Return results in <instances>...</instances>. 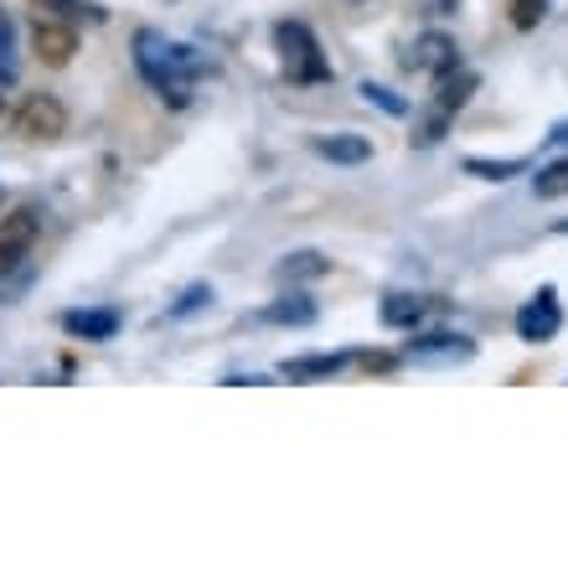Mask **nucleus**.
<instances>
[{"label": "nucleus", "mask_w": 568, "mask_h": 568, "mask_svg": "<svg viewBox=\"0 0 568 568\" xmlns=\"http://www.w3.org/2000/svg\"><path fill=\"white\" fill-rule=\"evenodd\" d=\"M135 68H140V78H145L150 89L161 93L171 109H186V104H192L196 73H202L196 47H181V42H171L165 31L140 27L135 31Z\"/></svg>", "instance_id": "1"}, {"label": "nucleus", "mask_w": 568, "mask_h": 568, "mask_svg": "<svg viewBox=\"0 0 568 568\" xmlns=\"http://www.w3.org/2000/svg\"><path fill=\"white\" fill-rule=\"evenodd\" d=\"M274 47H280V68L290 83H300V89L305 83H331V62L305 21H280L274 27Z\"/></svg>", "instance_id": "2"}, {"label": "nucleus", "mask_w": 568, "mask_h": 568, "mask_svg": "<svg viewBox=\"0 0 568 568\" xmlns=\"http://www.w3.org/2000/svg\"><path fill=\"white\" fill-rule=\"evenodd\" d=\"M11 130H16L21 140H58L62 130H68V109H62L52 93H31L27 104L16 109Z\"/></svg>", "instance_id": "3"}, {"label": "nucleus", "mask_w": 568, "mask_h": 568, "mask_svg": "<svg viewBox=\"0 0 568 568\" xmlns=\"http://www.w3.org/2000/svg\"><path fill=\"white\" fill-rule=\"evenodd\" d=\"M404 357L414 362V367H455V362L476 357V342H470V336H455V331H434V336L408 342Z\"/></svg>", "instance_id": "4"}, {"label": "nucleus", "mask_w": 568, "mask_h": 568, "mask_svg": "<svg viewBox=\"0 0 568 568\" xmlns=\"http://www.w3.org/2000/svg\"><path fill=\"white\" fill-rule=\"evenodd\" d=\"M37 227H42L37 207H16V212H6V217H0V274H11L16 264L31 254Z\"/></svg>", "instance_id": "5"}, {"label": "nucleus", "mask_w": 568, "mask_h": 568, "mask_svg": "<svg viewBox=\"0 0 568 568\" xmlns=\"http://www.w3.org/2000/svg\"><path fill=\"white\" fill-rule=\"evenodd\" d=\"M558 331H564V305H558L554 290H538V295L517 311V336L538 346V342H554Z\"/></svg>", "instance_id": "6"}, {"label": "nucleus", "mask_w": 568, "mask_h": 568, "mask_svg": "<svg viewBox=\"0 0 568 568\" xmlns=\"http://www.w3.org/2000/svg\"><path fill=\"white\" fill-rule=\"evenodd\" d=\"M31 52L47 62V68H68L78 52V31L73 21H52V16H37L31 21Z\"/></svg>", "instance_id": "7"}, {"label": "nucleus", "mask_w": 568, "mask_h": 568, "mask_svg": "<svg viewBox=\"0 0 568 568\" xmlns=\"http://www.w3.org/2000/svg\"><path fill=\"white\" fill-rule=\"evenodd\" d=\"M408 68L414 73H429V78H445V73H455L460 68V47L449 42V37H419L414 42V52H408Z\"/></svg>", "instance_id": "8"}, {"label": "nucleus", "mask_w": 568, "mask_h": 568, "mask_svg": "<svg viewBox=\"0 0 568 568\" xmlns=\"http://www.w3.org/2000/svg\"><path fill=\"white\" fill-rule=\"evenodd\" d=\"M62 331L78 336V342H109L120 331V311H68L62 315Z\"/></svg>", "instance_id": "9"}, {"label": "nucleus", "mask_w": 568, "mask_h": 568, "mask_svg": "<svg viewBox=\"0 0 568 568\" xmlns=\"http://www.w3.org/2000/svg\"><path fill=\"white\" fill-rule=\"evenodd\" d=\"M311 150H315V155H326V161H336V165L373 161V140H367V135H315Z\"/></svg>", "instance_id": "10"}, {"label": "nucleus", "mask_w": 568, "mask_h": 568, "mask_svg": "<svg viewBox=\"0 0 568 568\" xmlns=\"http://www.w3.org/2000/svg\"><path fill=\"white\" fill-rule=\"evenodd\" d=\"M346 367L342 352H315V357H290L280 367V377H290V383H315V377H336Z\"/></svg>", "instance_id": "11"}, {"label": "nucleus", "mask_w": 568, "mask_h": 568, "mask_svg": "<svg viewBox=\"0 0 568 568\" xmlns=\"http://www.w3.org/2000/svg\"><path fill=\"white\" fill-rule=\"evenodd\" d=\"M424 311H429V305H424L419 295H388L377 315H383V326L388 331H414L424 321Z\"/></svg>", "instance_id": "12"}, {"label": "nucleus", "mask_w": 568, "mask_h": 568, "mask_svg": "<svg viewBox=\"0 0 568 568\" xmlns=\"http://www.w3.org/2000/svg\"><path fill=\"white\" fill-rule=\"evenodd\" d=\"M264 321H270V326H311L315 300L311 295H280L270 311H264Z\"/></svg>", "instance_id": "13"}, {"label": "nucleus", "mask_w": 568, "mask_h": 568, "mask_svg": "<svg viewBox=\"0 0 568 568\" xmlns=\"http://www.w3.org/2000/svg\"><path fill=\"white\" fill-rule=\"evenodd\" d=\"M326 270H331L326 254H315V248H300V254H284V264H280L274 274H280L284 284H295V280H321Z\"/></svg>", "instance_id": "14"}, {"label": "nucleus", "mask_w": 568, "mask_h": 568, "mask_svg": "<svg viewBox=\"0 0 568 568\" xmlns=\"http://www.w3.org/2000/svg\"><path fill=\"white\" fill-rule=\"evenodd\" d=\"M31 6L52 21H104V6H93V0H31Z\"/></svg>", "instance_id": "15"}, {"label": "nucleus", "mask_w": 568, "mask_h": 568, "mask_svg": "<svg viewBox=\"0 0 568 568\" xmlns=\"http://www.w3.org/2000/svg\"><path fill=\"white\" fill-rule=\"evenodd\" d=\"M434 83H439V109H445V114H455V109L476 93V73H465V68H455V73H445V78H434Z\"/></svg>", "instance_id": "16"}, {"label": "nucleus", "mask_w": 568, "mask_h": 568, "mask_svg": "<svg viewBox=\"0 0 568 568\" xmlns=\"http://www.w3.org/2000/svg\"><path fill=\"white\" fill-rule=\"evenodd\" d=\"M465 171H470V176H480V181H507V176H523L527 161H480V155H470V161H465Z\"/></svg>", "instance_id": "17"}, {"label": "nucleus", "mask_w": 568, "mask_h": 568, "mask_svg": "<svg viewBox=\"0 0 568 568\" xmlns=\"http://www.w3.org/2000/svg\"><path fill=\"white\" fill-rule=\"evenodd\" d=\"M532 186H538L542 202H554V196H568V161H558V165H548V171H538V176H532Z\"/></svg>", "instance_id": "18"}, {"label": "nucleus", "mask_w": 568, "mask_h": 568, "mask_svg": "<svg viewBox=\"0 0 568 568\" xmlns=\"http://www.w3.org/2000/svg\"><path fill=\"white\" fill-rule=\"evenodd\" d=\"M362 99H367V104H377L383 114H393V120H404V114H408L404 99H398L393 89H383V83H362Z\"/></svg>", "instance_id": "19"}, {"label": "nucleus", "mask_w": 568, "mask_h": 568, "mask_svg": "<svg viewBox=\"0 0 568 568\" xmlns=\"http://www.w3.org/2000/svg\"><path fill=\"white\" fill-rule=\"evenodd\" d=\"M0 83H16V27L0 16Z\"/></svg>", "instance_id": "20"}, {"label": "nucleus", "mask_w": 568, "mask_h": 568, "mask_svg": "<svg viewBox=\"0 0 568 568\" xmlns=\"http://www.w3.org/2000/svg\"><path fill=\"white\" fill-rule=\"evenodd\" d=\"M202 305H212V284H192V290H186V295L176 300V305H171V321H181V315H192V311H202Z\"/></svg>", "instance_id": "21"}, {"label": "nucleus", "mask_w": 568, "mask_h": 568, "mask_svg": "<svg viewBox=\"0 0 568 568\" xmlns=\"http://www.w3.org/2000/svg\"><path fill=\"white\" fill-rule=\"evenodd\" d=\"M542 11H548L542 0H511V27H517V31H532L542 21Z\"/></svg>", "instance_id": "22"}, {"label": "nucleus", "mask_w": 568, "mask_h": 568, "mask_svg": "<svg viewBox=\"0 0 568 568\" xmlns=\"http://www.w3.org/2000/svg\"><path fill=\"white\" fill-rule=\"evenodd\" d=\"M362 367H367V373H393V357H373V352H367V357H362Z\"/></svg>", "instance_id": "23"}, {"label": "nucleus", "mask_w": 568, "mask_h": 568, "mask_svg": "<svg viewBox=\"0 0 568 568\" xmlns=\"http://www.w3.org/2000/svg\"><path fill=\"white\" fill-rule=\"evenodd\" d=\"M554 233H558V239H568V217H558V223H554Z\"/></svg>", "instance_id": "24"}]
</instances>
